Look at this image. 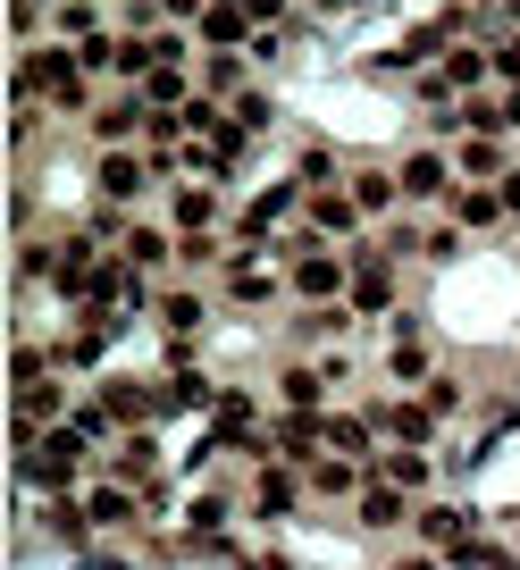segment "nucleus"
<instances>
[{
    "label": "nucleus",
    "mask_w": 520,
    "mask_h": 570,
    "mask_svg": "<svg viewBox=\"0 0 520 570\" xmlns=\"http://www.w3.org/2000/svg\"><path fill=\"white\" fill-rule=\"evenodd\" d=\"M277 294H286V261L261 252V244H244L227 268H218V303H235V311H269Z\"/></svg>",
    "instance_id": "nucleus-1"
},
{
    "label": "nucleus",
    "mask_w": 520,
    "mask_h": 570,
    "mask_svg": "<svg viewBox=\"0 0 520 570\" xmlns=\"http://www.w3.org/2000/svg\"><path fill=\"white\" fill-rule=\"evenodd\" d=\"M151 185H160V177H151L144 142H101V151H92V194H101V202H126V210H135Z\"/></svg>",
    "instance_id": "nucleus-2"
},
{
    "label": "nucleus",
    "mask_w": 520,
    "mask_h": 570,
    "mask_svg": "<svg viewBox=\"0 0 520 570\" xmlns=\"http://www.w3.org/2000/svg\"><path fill=\"white\" fill-rule=\"evenodd\" d=\"M344 303H353L361 320H395L403 311V268L377 244H353V294H344Z\"/></svg>",
    "instance_id": "nucleus-3"
},
{
    "label": "nucleus",
    "mask_w": 520,
    "mask_h": 570,
    "mask_svg": "<svg viewBox=\"0 0 520 570\" xmlns=\"http://www.w3.org/2000/svg\"><path fill=\"white\" fill-rule=\"evenodd\" d=\"M286 294L294 303H344V294H353V261H336V244L294 252L286 261Z\"/></svg>",
    "instance_id": "nucleus-4"
},
{
    "label": "nucleus",
    "mask_w": 520,
    "mask_h": 570,
    "mask_svg": "<svg viewBox=\"0 0 520 570\" xmlns=\"http://www.w3.org/2000/svg\"><path fill=\"white\" fill-rule=\"evenodd\" d=\"M303 495H311V479H303V462H286V453H261V470H252V520H286V512H303Z\"/></svg>",
    "instance_id": "nucleus-5"
},
{
    "label": "nucleus",
    "mask_w": 520,
    "mask_h": 570,
    "mask_svg": "<svg viewBox=\"0 0 520 570\" xmlns=\"http://www.w3.org/2000/svg\"><path fill=\"white\" fill-rule=\"evenodd\" d=\"M395 177H403V202H412V210H445V194L462 185V168H453V151L420 142V151H403V160H395Z\"/></svg>",
    "instance_id": "nucleus-6"
},
{
    "label": "nucleus",
    "mask_w": 520,
    "mask_h": 570,
    "mask_svg": "<svg viewBox=\"0 0 520 570\" xmlns=\"http://www.w3.org/2000/svg\"><path fill=\"white\" fill-rule=\"evenodd\" d=\"M101 394L109 411H118V428H151V420H177L168 411V377H135V370H118V377H101Z\"/></svg>",
    "instance_id": "nucleus-7"
},
{
    "label": "nucleus",
    "mask_w": 520,
    "mask_h": 570,
    "mask_svg": "<svg viewBox=\"0 0 520 570\" xmlns=\"http://www.w3.org/2000/svg\"><path fill=\"white\" fill-rule=\"evenodd\" d=\"M344 185H353V202H361V218H370V227H386V218L412 210V202H403L395 160H353V168H344Z\"/></svg>",
    "instance_id": "nucleus-8"
},
{
    "label": "nucleus",
    "mask_w": 520,
    "mask_h": 570,
    "mask_svg": "<svg viewBox=\"0 0 520 570\" xmlns=\"http://www.w3.org/2000/svg\"><path fill=\"white\" fill-rule=\"evenodd\" d=\"M386 377H395V386H429L436 377V344H429V327L412 320V311H395V344H386Z\"/></svg>",
    "instance_id": "nucleus-9"
},
{
    "label": "nucleus",
    "mask_w": 520,
    "mask_h": 570,
    "mask_svg": "<svg viewBox=\"0 0 520 570\" xmlns=\"http://www.w3.org/2000/svg\"><path fill=\"white\" fill-rule=\"evenodd\" d=\"M445 210H453V227H462V235H503V227H512V210H503V185H479V177L453 185Z\"/></svg>",
    "instance_id": "nucleus-10"
},
{
    "label": "nucleus",
    "mask_w": 520,
    "mask_h": 570,
    "mask_svg": "<svg viewBox=\"0 0 520 570\" xmlns=\"http://www.w3.org/2000/svg\"><path fill=\"white\" fill-rule=\"evenodd\" d=\"M412 512H420V495H403V487H386V479H370V487L353 495V529H370V537L412 529Z\"/></svg>",
    "instance_id": "nucleus-11"
},
{
    "label": "nucleus",
    "mask_w": 520,
    "mask_h": 570,
    "mask_svg": "<svg viewBox=\"0 0 520 570\" xmlns=\"http://www.w3.org/2000/svg\"><path fill=\"white\" fill-rule=\"evenodd\" d=\"M303 218L320 235H336V244H361V227H370V218H361V202H353V185H311L303 194Z\"/></svg>",
    "instance_id": "nucleus-12"
},
{
    "label": "nucleus",
    "mask_w": 520,
    "mask_h": 570,
    "mask_svg": "<svg viewBox=\"0 0 520 570\" xmlns=\"http://www.w3.org/2000/svg\"><path fill=\"white\" fill-rule=\"evenodd\" d=\"M361 411H370L377 436H395V445H436V428H445L429 403H420V394H395V403H361Z\"/></svg>",
    "instance_id": "nucleus-13"
},
{
    "label": "nucleus",
    "mask_w": 520,
    "mask_h": 570,
    "mask_svg": "<svg viewBox=\"0 0 520 570\" xmlns=\"http://www.w3.org/2000/svg\"><path fill=\"white\" fill-rule=\"evenodd\" d=\"M85 512H92V529H118V537H135V529H144V495H135L126 479H109V470L85 487Z\"/></svg>",
    "instance_id": "nucleus-14"
},
{
    "label": "nucleus",
    "mask_w": 520,
    "mask_h": 570,
    "mask_svg": "<svg viewBox=\"0 0 520 570\" xmlns=\"http://www.w3.org/2000/svg\"><path fill=\"white\" fill-rule=\"evenodd\" d=\"M101 470H109V479H126L135 495H144V487L160 479V436H151V428H126L118 445L101 453Z\"/></svg>",
    "instance_id": "nucleus-15"
},
{
    "label": "nucleus",
    "mask_w": 520,
    "mask_h": 570,
    "mask_svg": "<svg viewBox=\"0 0 520 570\" xmlns=\"http://www.w3.org/2000/svg\"><path fill=\"white\" fill-rule=\"evenodd\" d=\"M218 218H227V202H218L210 177H185L177 194H168V227L177 235H202V227H218Z\"/></svg>",
    "instance_id": "nucleus-16"
},
{
    "label": "nucleus",
    "mask_w": 520,
    "mask_h": 570,
    "mask_svg": "<svg viewBox=\"0 0 520 570\" xmlns=\"http://www.w3.org/2000/svg\"><path fill=\"white\" fill-rule=\"evenodd\" d=\"M370 479L403 487V495H429V487H436V462H429V445H386V453L370 462Z\"/></svg>",
    "instance_id": "nucleus-17"
},
{
    "label": "nucleus",
    "mask_w": 520,
    "mask_h": 570,
    "mask_svg": "<svg viewBox=\"0 0 520 570\" xmlns=\"http://www.w3.org/2000/svg\"><path fill=\"white\" fill-rule=\"evenodd\" d=\"M194 35H202V51H252V35H261V26H252V9H235V0H210Z\"/></svg>",
    "instance_id": "nucleus-18"
},
{
    "label": "nucleus",
    "mask_w": 520,
    "mask_h": 570,
    "mask_svg": "<svg viewBox=\"0 0 520 570\" xmlns=\"http://www.w3.org/2000/svg\"><path fill=\"white\" fill-rule=\"evenodd\" d=\"M436 68H445V85H453V92H487V85H496V42L470 35V42H453Z\"/></svg>",
    "instance_id": "nucleus-19"
},
{
    "label": "nucleus",
    "mask_w": 520,
    "mask_h": 570,
    "mask_svg": "<svg viewBox=\"0 0 520 570\" xmlns=\"http://www.w3.org/2000/svg\"><path fill=\"white\" fill-rule=\"evenodd\" d=\"M453 168L479 185H503L512 177V151H503V135H453Z\"/></svg>",
    "instance_id": "nucleus-20"
},
{
    "label": "nucleus",
    "mask_w": 520,
    "mask_h": 570,
    "mask_svg": "<svg viewBox=\"0 0 520 570\" xmlns=\"http://www.w3.org/2000/svg\"><path fill=\"white\" fill-rule=\"evenodd\" d=\"M353 327H361L353 303H294V344H336Z\"/></svg>",
    "instance_id": "nucleus-21"
},
{
    "label": "nucleus",
    "mask_w": 520,
    "mask_h": 570,
    "mask_svg": "<svg viewBox=\"0 0 520 570\" xmlns=\"http://www.w3.org/2000/svg\"><path fill=\"white\" fill-rule=\"evenodd\" d=\"M42 537H51V546H68V553H85V546H92L85 495H42Z\"/></svg>",
    "instance_id": "nucleus-22"
},
{
    "label": "nucleus",
    "mask_w": 520,
    "mask_h": 570,
    "mask_svg": "<svg viewBox=\"0 0 520 570\" xmlns=\"http://www.w3.org/2000/svg\"><path fill=\"white\" fill-rule=\"evenodd\" d=\"M144 118H151L144 92H118V101L92 109V142H144Z\"/></svg>",
    "instance_id": "nucleus-23"
},
{
    "label": "nucleus",
    "mask_w": 520,
    "mask_h": 570,
    "mask_svg": "<svg viewBox=\"0 0 520 570\" xmlns=\"http://www.w3.org/2000/svg\"><path fill=\"white\" fill-rule=\"evenodd\" d=\"M202 92H210V101H235V92L252 85V51H202Z\"/></svg>",
    "instance_id": "nucleus-24"
},
{
    "label": "nucleus",
    "mask_w": 520,
    "mask_h": 570,
    "mask_svg": "<svg viewBox=\"0 0 520 570\" xmlns=\"http://www.w3.org/2000/svg\"><path fill=\"white\" fill-rule=\"evenodd\" d=\"M118 252H126L135 268H144V277H151V268H177V227H144V218H135Z\"/></svg>",
    "instance_id": "nucleus-25"
},
{
    "label": "nucleus",
    "mask_w": 520,
    "mask_h": 570,
    "mask_svg": "<svg viewBox=\"0 0 520 570\" xmlns=\"http://www.w3.org/2000/svg\"><path fill=\"white\" fill-rule=\"evenodd\" d=\"M51 370H59V361H51V344H42V336H18V344H9V394L42 386Z\"/></svg>",
    "instance_id": "nucleus-26"
},
{
    "label": "nucleus",
    "mask_w": 520,
    "mask_h": 570,
    "mask_svg": "<svg viewBox=\"0 0 520 570\" xmlns=\"http://www.w3.org/2000/svg\"><path fill=\"white\" fill-rule=\"evenodd\" d=\"M412 537L445 553L453 537H470V512H453V503H420V512H412Z\"/></svg>",
    "instance_id": "nucleus-27"
},
{
    "label": "nucleus",
    "mask_w": 520,
    "mask_h": 570,
    "mask_svg": "<svg viewBox=\"0 0 520 570\" xmlns=\"http://www.w3.org/2000/svg\"><path fill=\"white\" fill-rule=\"evenodd\" d=\"M227 512H235L227 487H202V495L185 503V537H194V546H202V537H227Z\"/></svg>",
    "instance_id": "nucleus-28"
},
{
    "label": "nucleus",
    "mask_w": 520,
    "mask_h": 570,
    "mask_svg": "<svg viewBox=\"0 0 520 570\" xmlns=\"http://www.w3.org/2000/svg\"><path fill=\"white\" fill-rule=\"evenodd\" d=\"M277 411H327V377L320 370H277Z\"/></svg>",
    "instance_id": "nucleus-29"
},
{
    "label": "nucleus",
    "mask_w": 520,
    "mask_h": 570,
    "mask_svg": "<svg viewBox=\"0 0 520 570\" xmlns=\"http://www.w3.org/2000/svg\"><path fill=\"white\" fill-rule=\"evenodd\" d=\"M177 268H185V277H218V268H227V252H218V227L177 235Z\"/></svg>",
    "instance_id": "nucleus-30"
},
{
    "label": "nucleus",
    "mask_w": 520,
    "mask_h": 570,
    "mask_svg": "<svg viewBox=\"0 0 520 570\" xmlns=\"http://www.w3.org/2000/svg\"><path fill=\"white\" fill-rule=\"evenodd\" d=\"M59 277V235H18V285Z\"/></svg>",
    "instance_id": "nucleus-31"
},
{
    "label": "nucleus",
    "mask_w": 520,
    "mask_h": 570,
    "mask_svg": "<svg viewBox=\"0 0 520 570\" xmlns=\"http://www.w3.org/2000/svg\"><path fill=\"white\" fill-rule=\"evenodd\" d=\"M294 177H303V185H344V160H336V142H320V135H311L303 151H294Z\"/></svg>",
    "instance_id": "nucleus-32"
},
{
    "label": "nucleus",
    "mask_w": 520,
    "mask_h": 570,
    "mask_svg": "<svg viewBox=\"0 0 520 570\" xmlns=\"http://www.w3.org/2000/svg\"><path fill=\"white\" fill-rule=\"evenodd\" d=\"M151 311H160L168 336H194V327L210 320V303H202V294H151Z\"/></svg>",
    "instance_id": "nucleus-33"
},
{
    "label": "nucleus",
    "mask_w": 520,
    "mask_h": 570,
    "mask_svg": "<svg viewBox=\"0 0 520 570\" xmlns=\"http://www.w3.org/2000/svg\"><path fill=\"white\" fill-rule=\"evenodd\" d=\"M227 109H235V126H244V135H269V126H277V92H261V85H244Z\"/></svg>",
    "instance_id": "nucleus-34"
},
{
    "label": "nucleus",
    "mask_w": 520,
    "mask_h": 570,
    "mask_svg": "<svg viewBox=\"0 0 520 570\" xmlns=\"http://www.w3.org/2000/svg\"><path fill=\"white\" fill-rule=\"evenodd\" d=\"M420 403H429L436 420H462V411H470V386H462V377H453V370H436L429 386H420Z\"/></svg>",
    "instance_id": "nucleus-35"
},
{
    "label": "nucleus",
    "mask_w": 520,
    "mask_h": 570,
    "mask_svg": "<svg viewBox=\"0 0 520 570\" xmlns=\"http://www.w3.org/2000/svg\"><path fill=\"white\" fill-rule=\"evenodd\" d=\"M185 142V109H151L144 118V151H177Z\"/></svg>",
    "instance_id": "nucleus-36"
},
{
    "label": "nucleus",
    "mask_w": 520,
    "mask_h": 570,
    "mask_svg": "<svg viewBox=\"0 0 520 570\" xmlns=\"http://www.w3.org/2000/svg\"><path fill=\"white\" fill-rule=\"evenodd\" d=\"M51 26H59V42H85V35H101V26H92V0H59V9H51Z\"/></svg>",
    "instance_id": "nucleus-37"
},
{
    "label": "nucleus",
    "mask_w": 520,
    "mask_h": 570,
    "mask_svg": "<svg viewBox=\"0 0 520 570\" xmlns=\"http://www.w3.org/2000/svg\"><path fill=\"white\" fill-rule=\"evenodd\" d=\"M9 42H18V51L42 42V0H9Z\"/></svg>",
    "instance_id": "nucleus-38"
},
{
    "label": "nucleus",
    "mask_w": 520,
    "mask_h": 570,
    "mask_svg": "<svg viewBox=\"0 0 520 570\" xmlns=\"http://www.w3.org/2000/svg\"><path fill=\"white\" fill-rule=\"evenodd\" d=\"M144 42H151V59H160V68H185V59L202 51V35H168V26H160V35H144Z\"/></svg>",
    "instance_id": "nucleus-39"
},
{
    "label": "nucleus",
    "mask_w": 520,
    "mask_h": 570,
    "mask_svg": "<svg viewBox=\"0 0 520 570\" xmlns=\"http://www.w3.org/2000/svg\"><path fill=\"white\" fill-rule=\"evenodd\" d=\"M35 142H42V109L18 101V109H9V151H35Z\"/></svg>",
    "instance_id": "nucleus-40"
},
{
    "label": "nucleus",
    "mask_w": 520,
    "mask_h": 570,
    "mask_svg": "<svg viewBox=\"0 0 520 570\" xmlns=\"http://www.w3.org/2000/svg\"><path fill=\"white\" fill-rule=\"evenodd\" d=\"M377 570H445V553H436V546H420V537H412V546H395V553H386Z\"/></svg>",
    "instance_id": "nucleus-41"
},
{
    "label": "nucleus",
    "mask_w": 520,
    "mask_h": 570,
    "mask_svg": "<svg viewBox=\"0 0 520 570\" xmlns=\"http://www.w3.org/2000/svg\"><path fill=\"white\" fill-rule=\"evenodd\" d=\"M496 85H520V35L496 42Z\"/></svg>",
    "instance_id": "nucleus-42"
},
{
    "label": "nucleus",
    "mask_w": 520,
    "mask_h": 570,
    "mask_svg": "<svg viewBox=\"0 0 520 570\" xmlns=\"http://www.w3.org/2000/svg\"><path fill=\"white\" fill-rule=\"evenodd\" d=\"M462 252V227H429V261H453Z\"/></svg>",
    "instance_id": "nucleus-43"
},
{
    "label": "nucleus",
    "mask_w": 520,
    "mask_h": 570,
    "mask_svg": "<svg viewBox=\"0 0 520 570\" xmlns=\"http://www.w3.org/2000/svg\"><path fill=\"white\" fill-rule=\"evenodd\" d=\"M252 9V26H277V35H286V0H244Z\"/></svg>",
    "instance_id": "nucleus-44"
},
{
    "label": "nucleus",
    "mask_w": 520,
    "mask_h": 570,
    "mask_svg": "<svg viewBox=\"0 0 520 570\" xmlns=\"http://www.w3.org/2000/svg\"><path fill=\"white\" fill-rule=\"evenodd\" d=\"M76 570H126V553H92L85 546V553H76Z\"/></svg>",
    "instance_id": "nucleus-45"
},
{
    "label": "nucleus",
    "mask_w": 520,
    "mask_h": 570,
    "mask_svg": "<svg viewBox=\"0 0 520 570\" xmlns=\"http://www.w3.org/2000/svg\"><path fill=\"white\" fill-rule=\"evenodd\" d=\"M503 210H512V227H520V160H512V177H503Z\"/></svg>",
    "instance_id": "nucleus-46"
},
{
    "label": "nucleus",
    "mask_w": 520,
    "mask_h": 570,
    "mask_svg": "<svg viewBox=\"0 0 520 570\" xmlns=\"http://www.w3.org/2000/svg\"><path fill=\"white\" fill-rule=\"evenodd\" d=\"M160 9H168V18H194V26H202V9H210V0H160Z\"/></svg>",
    "instance_id": "nucleus-47"
},
{
    "label": "nucleus",
    "mask_w": 520,
    "mask_h": 570,
    "mask_svg": "<svg viewBox=\"0 0 520 570\" xmlns=\"http://www.w3.org/2000/svg\"><path fill=\"white\" fill-rule=\"evenodd\" d=\"M252 570H294V562H286L277 546H261V553H252Z\"/></svg>",
    "instance_id": "nucleus-48"
},
{
    "label": "nucleus",
    "mask_w": 520,
    "mask_h": 570,
    "mask_svg": "<svg viewBox=\"0 0 520 570\" xmlns=\"http://www.w3.org/2000/svg\"><path fill=\"white\" fill-rule=\"evenodd\" d=\"M311 9H320V18H344V9H361V0H311Z\"/></svg>",
    "instance_id": "nucleus-49"
},
{
    "label": "nucleus",
    "mask_w": 520,
    "mask_h": 570,
    "mask_svg": "<svg viewBox=\"0 0 520 570\" xmlns=\"http://www.w3.org/2000/svg\"><path fill=\"white\" fill-rule=\"evenodd\" d=\"M361 9H377V0H361Z\"/></svg>",
    "instance_id": "nucleus-50"
},
{
    "label": "nucleus",
    "mask_w": 520,
    "mask_h": 570,
    "mask_svg": "<svg viewBox=\"0 0 520 570\" xmlns=\"http://www.w3.org/2000/svg\"><path fill=\"white\" fill-rule=\"evenodd\" d=\"M235 9H244V0H235Z\"/></svg>",
    "instance_id": "nucleus-51"
}]
</instances>
